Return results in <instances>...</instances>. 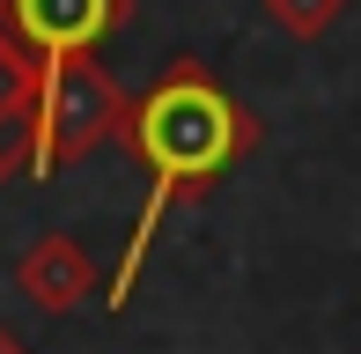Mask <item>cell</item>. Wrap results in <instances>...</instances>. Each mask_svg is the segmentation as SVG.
<instances>
[{
    "mask_svg": "<svg viewBox=\"0 0 361 354\" xmlns=\"http://www.w3.org/2000/svg\"><path fill=\"white\" fill-rule=\"evenodd\" d=\"M118 140H126V155L147 170V207H140L133 236H126L118 273L104 281V310H126V303H133L162 214L185 207V200H207V192H214L221 177L258 148V118L200 67V59H170V67L133 96Z\"/></svg>",
    "mask_w": 361,
    "mask_h": 354,
    "instance_id": "obj_1",
    "label": "cell"
},
{
    "mask_svg": "<svg viewBox=\"0 0 361 354\" xmlns=\"http://www.w3.org/2000/svg\"><path fill=\"white\" fill-rule=\"evenodd\" d=\"M126 111H133V96L118 89V74L96 52L44 59V89H37V111H30V177H52L81 155H96L104 140H118Z\"/></svg>",
    "mask_w": 361,
    "mask_h": 354,
    "instance_id": "obj_2",
    "label": "cell"
},
{
    "mask_svg": "<svg viewBox=\"0 0 361 354\" xmlns=\"http://www.w3.org/2000/svg\"><path fill=\"white\" fill-rule=\"evenodd\" d=\"M126 15L133 0H0V30H15L37 59L96 52L111 30H126Z\"/></svg>",
    "mask_w": 361,
    "mask_h": 354,
    "instance_id": "obj_3",
    "label": "cell"
},
{
    "mask_svg": "<svg viewBox=\"0 0 361 354\" xmlns=\"http://www.w3.org/2000/svg\"><path fill=\"white\" fill-rule=\"evenodd\" d=\"M15 288H23V303H37L44 317H67L81 303L96 295V259L74 244V236H37V244L15 259Z\"/></svg>",
    "mask_w": 361,
    "mask_h": 354,
    "instance_id": "obj_4",
    "label": "cell"
},
{
    "mask_svg": "<svg viewBox=\"0 0 361 354\" xmlns=\"http://www.w3.org/2000/svg\"><path fill=\"white\" fill-rule=\"evenodd\" d=\"M37 89H44V59L15 30H0V133H30Z\"/></svg>",
    "mask_w": 361,
    "mask_h": 354,
    "instance_id": "obj_5",
    "label": "cell"
},
{
    "mask_svg": "<svg viewBox=\"0 0 361 354\" xmlns=\"http://www.w3.org/2000/svg\"><path fill=\"white\" fill-rule=\"evenodd\" d=\"M258 8H266V23L281 30V37H295V44H317V37H332V30H339L347 0H258Z\"/></svg>",
    "mask_w": 361,
    "mask_h": 354,
    "instance_id": "obj_6",
    "label": "cell"
},
{
    "mask_svg": "<svg viewBox=\"0 0 361 354\" xmlns=\"http://www.w3.org/2000/svg\"><path fill=\"white\" fill-rule=\"evenodd\" d=\"M30 177V133H0V185Z\"/></svg>",
    "mask_w": 361,
    "mask_h": 354,
    "instance_id": "obj_7",
    "label": "cell"
},
{
    "mask_svg": "<svg viewBox=\"0 0 361 354\" xmlns=\"http://www.w3.org/2000/svg\"><path fill=\"white\" fill-rule=\"evenodd\" d=\"M0 354H30V340H23L15 325H0Z\"/></svg>",
    "mask_w": 361,
    "mask_h": 354,
    "instance_id": "obj_8",
    "label": "cell"
}]
</instances>
